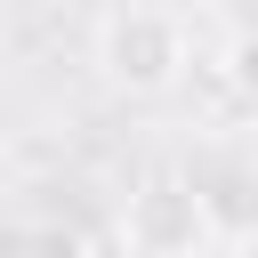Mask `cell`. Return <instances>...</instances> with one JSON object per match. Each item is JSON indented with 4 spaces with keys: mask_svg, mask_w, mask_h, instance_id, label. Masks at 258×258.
<instances>
[{
    "mask_svg": "<svg viewBox=\"0 0 258 258\" xmlns=\"http://www.w3.org/2000/svg\"><path fill=\"white\" fill-rule=\"evenodd\" d=\"M194 64V40H185V16L161 8V0H121L97 16V73L105 89L121 97H169Z\"/></svg>",
    "mask_w": 258,
    "mask_h": 258,
    "instance_id": "1",
    "label": "cell"
},
{
    "mask_svg": "<svg viewBox=\"0 0 258 258\" xmlns=\"http://www.w3.org/2000/svg\"><path fill=\"white\" fill-rule=\"evenodd\" d=\"M113 242H121L129 258H202V250H218V242H210V218H202V202H194V185H185V169L137 177L129 202H121Z\"/></svg>",
    "mask_w": 258,
    "mask_h": 258,
    "instance_id": "2",
    "label": "cell"
},
{
    "mask_svg": "<svg viewBox=\"0 0 258 258\" xmlns=\"http://www.w3.org/2000/svg\"><path fill=\"white\" fill-rule=\"evenodd\" d=\"M202 218H210V242H250L258 234V153L242 145H218L202 169H185Z\"/></svg>",
    "mask_w": 258,
    "mask_h": 258,
    "instance_id": "3",
    "label": "cell"
},
{
    "mask_svg": "<svg viewBox=\"0 0 258 258\" xmlns=\"http://www.w3.org/2000/svg\"><path fill=\"white\" fill-rule=\"evenodd\" d=\"M218 73H226L234 105H250V113H258V16H250V24H234V40H226Z\"/></svg>",
    "mask_w": 258,
    "mask_h": 258,
    "instance_id": "4",
    "label": "cell"
}]
</instances>
